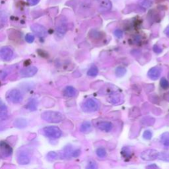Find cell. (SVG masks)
I'll use <instances>...</instances> for the list:
<instances>
[{"mask_svg": "<svg viewBox=\"0 0 169 169\" xmlns=\"http://www.w3.org/2000/svg\"><path fill=\"white\" fill-rule=\"evenodd\" d=\"M42 118L50 123H60L64 118V115L60 112L45 111L41 114Z\"/></svg>", "mask_w": 169, "mask_h": 169, "instance_id": "cell-1", "label": "cell"}, {"mask_svg": "<svg viewBox=\"0 0 169 169\" xmlns=\"http://www.w3.org/2000/svg\"><path fill=\"white\" fill-rule=\"evenodd\" d=\"M42 134L50 139H58L62 134L61 130L57 126H47L42 130Z\"/></svg>", "mask_w": 169, "mask_h": 169, "instance_id": "cell-2", "label": "cell"}, {"mask_svg": "<svg viewBox=\"0 0 169 169\" xmlns=\"http://www.w3.org/2000/svg\"><path fill=\"white\" fill-rule=\"evenodd\" d=\"M82 109L85 112H96L99 109V103L95 99H88L83 102Z\"/></svg>", "mask_w": 169, "mask_h": 169, "instance_id": "cell-3", "label": "cell"}, {"mask_svg": "<svg viewBox=\"0 0 169 169\" xmlns=\"http://www.w3.org/2000/svg\"><path fill=\"white\" fill-rule=\"evenodd\" d=\"M7 99L14 104H18L23 100V96L20 92L17 89H13L8 92Z\"/></svg>", "mask_w": 169, "mask_h": 169, "instance_id": "cell-4", "label": "cell"}, {"mask_svg": "<svg viewBox=\"0 0 169 169\" xmlns=\"http://www.w3.org/2000/svg\"><path fill=\"white\" fill-rule=\"evenodd\" d=\"M159 153L155 149H147L141 153V158L143 161H154L158 157Z\"/></svg>", "mask_w": 169, "mask_h": 169, "instance_id": "cell-5", "label": "cell"}, {"mask_svg": "<svg viewBox=\"0 0 169 169\" xmlns=\"http://www.w3.org/2000/svg\"><path fill=\"white\" fill-rule=\"evenodd\" d=\"M67 31V22L65 18L59 19L56 24V33L60 37H63Z\"/></svg>", "mask_w": 169, "mask_h": 169, "instance_id": "cell-6", "label": "cell"}, {"mask_svg": "<svg viewBox=\"0 0 169 169\" xmlns=\"http://www.w3.org/2000/svg\"><path fill=\"white\" fill-rule=\"evenodd\" d=\"M13 51L8 47H5L0 49V59L3 61H9L13 58Z\"/></svg>", "mask_w": 169, "mask_h": 169, "instance_id": "cell-7", "label": "cell"}, {"mask_svg": "<svg viewBox=\"0 0 169 169\" xmlns=\"http://www.w3.org/2000/svg\"><path fill=\"white\" fill-rule=\"evenodd\" d=\"M31 30L39 38H45L48 34L47 29L42 25H40L39 24H33L31 26Z\"/></svg>", "mask_w": 169, "mask_h": 169, "instance_id": "cell-8", "label": "cell"}, {"mask_svg": "<svg viewBox=\"0 0 169 169\" xmlns=\"http://www.w3.org/2000/svg\"><path fill=\"white\" fill-rule=\"evenodd\" d=\"M38 69L35 66H29L20 71V77L21 78H30L37 73Z\"/></svg>", "mask_w": 169, "mask_h": 169, "instance_id": "cell-9", "label": "cell"}, {"mask_svg": "<svg viewBox=\"0 0 169 169\" xmlns=\"http://www.w3.org/2000/svg\"><path fill=\"white\" fill-rule=\"evenodd\" d=\"M0 151L2 153V155H3L4 157H7L11 155L13 149L12 147L7 142L1 141L0 142Z\"/></svg>", "mask_w": 169, "mask_h": 169, "instance_id": "cell-10", "label": "cell"}, {"mask_svg": "<svg viewBox=\"0 0 169 169\" xmlns=\"http://www.w3.org/2000/svg\"><path fill=\"white\" fill-rule=\"evenodd\" d=\"M17 161L20 165H27L30 162V157L27 152L21 151L18 154Z\"/></svg>", "mask_w": 169, "mask_h": 169, "instance_id": "cell-11", "label": "cell"}, {"mask_svg": "<svg viewBox=\"0 0 169 169\" xmlns=\"http://www.w3.org/2000/svg\"><path fill=\"white\" fill-rule=\"evenodd\" d=\"M161 69L159 67H154L152 68L151 69L148 71L147 75L149 78L152 80H157L158 78L161 74Z\"/></svg>", "mask_w": 169, "mask_h": 169, "instance_id": "cell-12", "label": "cell"}, {"mask_svg": "<svg viewBox=\"0 0 169 169\" xmlns=\"http://www.w3.org/2000/svg\"><path fill=\"white\" fill-rule=\"evenodd\" d=\"M97 127L98 128L100 129L101 131H103L105 132H109L112 130V127H113V125L110 122H100L97 124Z\"/></svg>", "mask_w": 169, "mask_h": 169, "instance_id": "cell-13", "label": "cell"}, {"mask_svg": "<svg viewBox=\"0 0 169 169\" xmlns=\"http://www.w3.org/2000/svg\"><path fill=\"white\" fill-rule=\"evenodd\" d=\"M13 125L15 127H17V128L23 129L27 126V120H25L24 118H17L15 120Z\"/></svg>", "mask_w": 169, "mask_h": 169, "instance_id": "cell-14", "label": "cell"}, {"mask_svg": "<svg viewBox=\"0 0 169 169\" xmlns=\"http://www.w3.org/2000/svg\"><path fill=\"white\" fill-rule=\"evenodd\" d=\"M8 116L7 109L6 105L0 101V120H5Z\"/></svg>", "mask_w": 169, "mask_h": 169, "instance_id": "cell-15", "label": "cell"}, {"mask_svg": "<svg viewBox=\"0 0 169 169\" xmlns=\"http://www.w3.org/2000/svg\"><path fill=\"white\" fill-rule=\"evenodd\" d=\"M64 94L65 96L68 97H73L77 94V91L76 89L71 86H68L64 91Z\"/></svg>", "mask_w": 169, "mask_h": 169, "instance_id": "cell-16", "label": "cell"}, {"mask_svg": "<svg viewBox=\"0 0 169 169\" xmlns=\"http://www.w3.org/2000/svg\"><path fill=\"white\" fill-rule=\"evenodd\" d=\"M92 130H93V127H92L91 124L89 122H84L80 127L81 131L83 133H89Z\"/></svg>", "mask_w": 169, "mask_h": 169, "instance_id": "cell-17", "label": "cell"}, {"mask_svg": "<svg viewBox=\"0 0 169 169\" xmlns=\"http://www.w3.org/2000/svg\"><path fill=\"white\" fill-rule=\"evenodd\" d=\"M25 108L30 111H35L37 109V102L35 99H30L26 105Z\"/></svg>", "mask_w": 169, "mask_h": 169, "instance_id": "cell-18", "label": "cell"}, {"mask_svg": "<svg viewBox=\"0 0 169 169\" xmlns=\"http://www.w3.org/2000/svg\"><path fill=\"white\" fill-rule=\"evenodd\" d=\"M100 7L103 11H108V10H110L111 9L112 3L109 0H103L100 3Z\"/></svg>", "mask_w": 169, "mask_h": 169, "instance_id": "cell-19", "label": "cell"}, {"mask_svg": "<svg viewBox=\"0 0 169 169\" xmlns=\"http://www.w3.org/2000/svg\"><path fill=\"white\" fill-rule=\"evenodd\" d=\"M161 141L165 147H169V132H165L161 135Z\"/></svg>", "mask_w": 169, "mask_h": 169, "instance_id": "cell-20", "label": "cell"}, {"mask_svg": "<svg viewBox=\"0 0 169 169\" xmlns=\"http://www.w3.org/2000/svg\"><path fill=\"white\" fill-rule=\"evenodd\" d=\"M7 21V15L4 11H0V29L4 27Z\"/></svg>", "mask_w": 169, "mask_h": 169, "instance_id": "cell-21", "label": "cell"}, {"mask_svg": "<svg viewBox=\"0 0 169 169\" xmlns=\"http://www.w3.org/2000/svg\"><path fill=\"white\" fill-rule=\"evenodd\" d=\"M99 73L98 68H97L96 66L93 65L87 71V75L90 77H96Z\"/></svg>", "mask_w": 169, "mask_h": 169, "instance_id": "cell-22", "label": "cell"}, {"mask_svg": "<svg viewBox=\"0 0 169 169\" xmlns=\"http://www.w3.org/2000/svg\"><path fill=\"white\" fill-rule=\"evenodd\" d=\"M120 100V95L118 93H114L110 96V101L112 104L118 103Z\"/></svg>", "mask_w": 169, "mask_h": 169, "instance_id": "cell-23", "label": "cell"}, {"mask_svg": "<svg viewBox=\"0 0 169 169\" xmlns=\"http://www.w3.org/2000/svg\"><path fill=\"white\" fill-rule=\"evenodd\" d=\"M126 69L124 67L117 68L115 71V73H116V76L119 77V78L124 76L126 74Z\"/></svg>", "mask_w": 169, "mask_h": 169, "instance_id": "cell-24", "label": "cell"}, {"mask_svg": "<svg viewBox=\"0 0 169 169\" xmlns=\"http://www.w3.org/2000/svg\"><path fill=\"white\" fill-rule=\"evenodd\" d=\"M96 155L100 158H104L106 155V151L105 148L103 147H100L99 149H97L96 151Z\"/></svg>", "mask_w": 169, "mask_h": 169, "instance_id": "cell-25", "label": "cell"}, {"mask_svg": "<svg viewBox=\"0 0 169 169\" xmlns=\"http://www.w3.org/2000/svg\"><path fill=\"white\" fill-rule=\"evenodd\" d=\"M58 155V153H56L54 151H51L49 152L47 155V159L50 161H53L56 159H57Z\"/></svg>", "mask_w": 169, "mask_h": 169, "instance_id": "cell-26", "label": "cell"}, {"mask_svg": "<svg viewBox=\"0 0 169 169\" xmlns=\"http://www.w3.org/2000/svg\"><path fill=\"white\" fill-rule=\"evenodd\" d=\"M160 85H161V88L165 89V90L168 89L169 88V82L165 78H161V81H160Z\"/></svg>", "mask_w": 169, "mask_h": 169, "instance_id": "cell-27", "label": "cell"}, {"mask_svg": "<svg viewBox=\"0 0 169 169\" xmlns=\"http://www.w3.org/2000/svg\"><path fill=\"white\" fill-rule=\"evenodd\" d=\"M158 158H159L162 161L169 162V152H163L159 153Z\"/></svg>", "mask_w": 169, "mask_h": 169, "instance_id": "cell-28", "label": "cell"}, {"mask_svg": "<svg viewBox=\"0 0 169 169\" xmlns=\"http://www.w3.org/2000/svg\"><path fill=\"white\" fill-rule=\"evenodd\" d=\"M139 3L140 6L144 8H148L151 6L152 2L149 0H140Z\"/></svg>", "mask_w": 169, "mask_h": 169, "instance_id": "cell-29", "label": "cell"}, {"mask_svg": "<svg viewBox=\"0 0 169 169\" xmlns=\"http://www.w3.org/2000/svg\"><path fill=\"white\" fill-rule=\"evenodd\" d=\"M131 154V150L130 149H129V148L127 147H124V149H122V155L124 156V157L125 158H130V155Z\"/></svg>", "mask_w": 169, "mask_h": 169, "instance_id": "cell-30", "label": "cell"}, {"mask_svg": "<svg viewBox=\"0 0 169 169\" xmlns=\"http://www.w3.org/2000/svg\"><path fill=\"white\" fill-rule=\"evenodd\" d=\"M152 132L150 130H145L143 133V137L144 139L147 140H149L152 138Z\"/></svg>", "mask_w": 169, "mask_h": 169, "instance_id": "cell-31", "label": "cell"}, {"mask_svg": "<svg viewBox=\"0 0 169 169\" xmlns=\"http://www.w3.org/2000/svg\"><path fill=\"white\" fill-rule=\"evenodd\" d=\"M25 40H26L27 42L29 43L33 42L34 40V35H33L32 34H27L26 35V37H25Z\"/></svg>", "mask_w": 169, "mask_h": 169, "instance_id": "cell-32", "label": "cell"}, {"mask_svg": "<svg viewBox=\"0 0 169 169\" xmlns=\"http://www.w3.org/2000/svg\"><path fill=\"white\" fill-rule=\"evenodd\" d=\"M87 168H90V169H95V168H98V166H97L96 163L94 161H89V162L88 164V166L87 167Z\"/></svg>", "mask_w": 169, "mask_h": 169, "instance_id": "cell-33", "label": "cell"}, {"mask_svg": "<svg viewBox=\"0 0 169 169\" xmlns=\"http://www.w3.org/2000/svg\"><path fill=\"white\" fill-rule=\"evenodd\" d=\"M114 34L117 38H122V36H123V32L120 29H116L114 32Z\"/></svg>", "mask_w": 169, "mask_h": 169, "instance_id": "cell-34", "label": "cell"}, {"mask_svg": "<svg viewBox=\"0 0 169 169\" xmlns=\"http://www.w3.org/2000/svg\"><path fill=\"white\" fill-rule=\"evenodd\" d=\"M153 50H154V52L157 53V54H159L162 52V49L161 48V47H158V45H155L154 47H153Z\"/></svg>", "mask_w": 169, "mask_h": 169, "instance_id": "cell-35", "label": "cell"}, {"mask_svg": "<svg viewBox=\"0 0 169 169\" xmlns=\"http://www.w3.org/2000/svg\"><path fill=\"white\" fill-rule=\"evenodd\" d=\"M27 2L30 6H35L40 2V0H27Z\"/></svg>", "mask_w": 169, "mask_h": 169, "instance_id": "cell-36", "label": "cell"}, {"mask_svg": "<svg viewBox=\"0 0 169 169\" xmlns=\"http://www.w3.org/2000/svg\"><path fill=\"white\" fill-rule=\"evenodd\" d=\"M80 151L79 150H75L74 151H73L72 153V157H78L80 155Z\"/></svg>", "mask_w": 169, "mask_h": 169, "instance_id": "cell-37", "label": "cell"}, {"mask_svg": "<svg viewBox=\"0 0 169 169\" xmlns=\"http://www.w3.org/2000/svg\"><path fill=\"white\" fill-rule=\"evenodd\" d=\"M164 32H165V34L167 36V37H169V26H168V27L165 29V31H164Z\"/></svg>", "mask_w": 169, "mask_h": 169, "instance_id": "cell-38", "label": "cell"}, {"mask_svg": "<svg viewBox=\"0 0 169 169\" xmlns=\"http://www.w3.org/2000/svg\"><path fill=\"white\" fill-rule=\"evenodd\" d=\"M147 168H158V167H157L156 165H150V166H148Z\"/></svg>", "mask_w": 169, "mask_h": 169, "instance_id": "cell-39", "label": "cell"}]
</instances>
